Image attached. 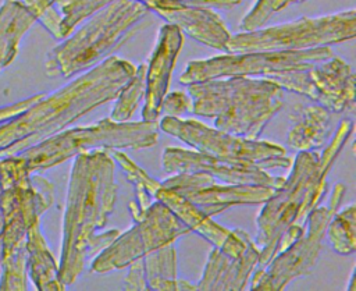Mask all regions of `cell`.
<instances>
[{"label": "cell", "mask_w": 356, "mask_h": 291, "mask_svg": "<svg viewBox=\"0 0 356 291\" xmlns=\"http://www.w3.org/2000/svg\"><path fill=\"white\" fill-rule=\"evenodd\" d=\"M114 159L106 149L75 156L68 180L63 216L58 280L67 287L76 281L88 262L110 245L120 230L104 228L117 202Z\"/></svg>", "instance_id": "obj_1"}, {"label": "cell", "mask_w": 356, "mask_h": 291, "mask_svg": "<svg viewBox=\"0 0 356 291\" xmlns=\"http://www.w3.org/2000/svg\"><path fill=\"white\" fill-rule=\"evenodd\" d=\"M353 129V120L345 118L339 123L323 152H298L284 184L263 202L264 205L256 219L257 233L254 239V244L260 248L259 269L266 267L277 253L305 233L310 212L328 189L327 175L352 136Z\"/></svg>", "instance_id": "obj_2"}, {"label": "cell", "mask_w": 356, "mask_h": 291, "mask_svg": "<svg viewBox=\"0 0 356 291\" xmlns=\"http://www.w3.org/2000/svg\"><path fill=\"white\" fill-rule=\"evenodd\" d=\"M135 70L131 61L108 56L56 92L44 93L26 110L0 124V156L17 155L114 100Z\"/></svg>", "instance_id": "obj_3"}, {"label": "cell", "mask_w": 356, "mask_h": 291, "mask_svg": "<svg viewBox=\"0 0 356 291\" xmlns=\"http://www.w3.org/2000/svg\"><path fill=\"white\" fill-rule=\"evenodd\" d=\"M50 181L28 171L19 153L0 159V212L3 256L0 290H26V233L53 205Z\"/></svg>", "instance_id": "obj_4"}, {"label": "cell", "mask_w": 356, "mask_h": 291, "mask_svg": "<svg viewBox=\"0 0 356 291\" xmlns=\"http://www.w3.org/2000/svg\"><path fill=\"white\" fill-rule=\"evenodd\" d=\"M191 111L214 120V128L257 139L284 106V89L268 78L232 75L188 85Z\"/></svg>", "instance_id": "obj_5"}, {"label": "cell", "mask_w": 356, "mask_h": 291, "mask_svg": "<svg viewBox=\"0 0 356 291\" xmlns=\"http://www.w3.org/2000/svg\"><path fill=\"white\" fill-rule=\"evenodd\" d=\"M149 10L139 0H111L47 53L44 74L70 78L86 71L124 45Z\"/></svg>", "instance_id": "obj_6"}, {"label": "cell", "mask_w": 356, "mask_h": 291, "mask_svg": "<svg viewBox=\"0 0 356 291\" xmlns=\"http://www.w3.org/2000/svg\"><path fill=\"white\" fill-rule=\"evenodd\" d=\"M159 139V123H117L107 118L53 134L19 152L31 174L49 170L79 153L96 149H146Z\"/></svg>", "instance_id": "obj_7"}, {"label": "cell", "mask_w": 356, "mask_h": 291, "mask_svg": "<svg viewBox=\"0 0 356 291\" xmlns=\"http://www.w3.org/2000/svg\"><path fill=\"white\" fill-rule=\"evenodd\" d=\"M355 35L356 11L350 8L321 17H302L268 28L242 31L231 35L227 53L303 50L350 40Z\"/></svg>", "instance_id": "obj_8"}, {"label": "cell", "mask_w": 356, "mask_h": 291, "mask_svg": "<svg viewBox=\"0 0 356 291\" xmlns=\"http://www.w3.org/2000/svg\"><path fill=\"white\" fill-rule=\"evenodd\" d=\"M159 129L191 145L195 150L220 159L253 163L264 170L289 168L292 164V159L278 143L224 132L197 120L164 116L159 123Z\"/></svg>", "instance_id": "obj_9"}, {"label": "cell", "mask_w": 356, "mask_h": 291, "mask_svg": "<svg viewBox=\"0 0 356 291\" xmlns=\"http://www.w3.org/2000/svg\"><path fill=\"white\" fill-rule=\"evenodd\" d=\"M334 56L330 46L303 50H266L225 53L203 60H192L179 75L182 85L202 82L213 78L243 75L274 78L286 71L307 67Z\"/></svg>", "instance_id": "obj_10"}, {"label": "cell", "mask_w": 356, "mask_h": 291, "mask_svg": "<svg viewBox=\"0 0 356 291\" xmlns=\"http://www.w3.org/2000/svg\"><path fill=\"white\" fill-rule=\"evenodd\" d=\"M345 194L346 187L342 182L335 184L328 205L316 206L310 212L305 233L277 253L266 267L257 269L250 276V290H284L295 278L312 273L323 248L327 226L339 209Z\"/></svg>", "instance_id": "obj_11"}, {"label": "cell", "mask_w": 356, "mask_h": 291, "mask_svg": "<svg viewBox=\"0 0 356 291\" xmlns=\"http://www.w3.org/2000/svg\"><path fill=\"white\" fill-rule=\"evenodd\" d=\"M189 233L188 226L164 203L154 200L128 231L120 233L110 245L92 259L89 270L99 274L120 270L152 251L174 244Z\"/></svg>", "instance_id": "obj_12"}, {"label": "cell", "mask_w": 356, "mask_h": 291, "mask_svg": "<svg viewBox=\"0 0 356 291\" xmlns=\"http://www.w3.org/2000/svg\"><path fill=\"white\" fill-rule=\"evenodd\" d=\"M271 81L282 89L317 102L332 113H343L355 107V72L335 54L307 67L280 74Z\"/></svg>", "instance_id": "obj_13"}, {"label": "cell", "mask_w": 356, "mask_h": 291, "mask_svg": "<svg viewBox=\"0 0 356 291\" xmlns=\"http://www.w3.org/2000/svg\"><path fill=\"white\" fill-rule=\"evenodd\" d=\"M161 184L185 196L210 217L231 206L263 203L275 191L256 184H218L206 173H177Z\"/></svg>", "instance_id": "obj_14"}, {"label": "cell", "mask_w": 356, "mask_h": 291, "mask_svg": "<svg viewBox=\"0 0 356 291\" xmlns=\"http://www.w3.org/2000/svg\"><path fill=\"white\" fill-rule=\"evenodd\" d=\"M161 166L167 174L206 173L225 184H256L280 188L285 177H277L267 170L243 162H232L182 148H165L161 155Z\"/></svg>", "instance_id": "obj_15"}, {"label": "cell", "mask_w": 356, "mask_h": 291, "mask_svg": "<svg viewBox=\"0 0 356 291\" xmlns=\"http://www.w3.org/2000/svg\"><path fill=\"white\" fill-rule=\"evenodd\" d=\"M184 45V32L172 25L165 24L160 28L157 42L146 64L145 104L142 120L157 123L161 116V103L168 92L171 75Z\"/></svg>", "instance_id": "obj_16"}, {"label": "cell", "mask_w": 356, "mask_h": 291, "mask_svg": "<svg viewBox=\"0 0 356 291\" xmlns=\"http://www.w3.org/2000/svg\"><path fill=\"white\" fill-rule=\"evenodd\" d=\"M260 248L252 241L246 251L231 255L217 246L209 253L200 280L193 284L195 290H243L259 263Z\"/></svg>", "instance_id": "obj_17"}, {"label": "cell", "mask_w": 356, "mask_h": 291, "mask_svg": "<svg viewBox=\"0 0 356 291\" xmlns=\"http://www.w3.org/2000/svg\"><path fill=\"white\" fill-rule=\"evenodd\" d=\"M149 11L156 13L168 24L178 26L192 39L216 50L227 53L231 32L224 19L213 8L185 6H153Z\"/></svg>", "instance_id": "obj_18"}, {"label": "cell", "mask_w": 356, "mask_h": 291, "mask_svg": "<svg viewBox=\"0 0 356 291\" xmlns=\"http://www.w3.org/2000/svg\"><path fill=\"white\" fill-rule=\"evenodd\" d=\"M56 0H4L0 6V72L18 54L24 35L54 4Z\"/></svg>", "instance_id": "obj_19"}, {"label": "cell", "mask_w": 356, "mask_h": 291, "mask_svg": "<svg viewBox=\"0 0 356 291\" xmlns=\"http://www.w3.org/2000/svg\"><path fill=\"white\" fill-rule=\"evenodd\" d=\"M288 117L291 128L286 142L298 152L321 148L331 136L332 111L321 104H296Z\"/></svg>", "instance_id": "obj_20"}, {"label": "cell", "mask_w": 356, "mask_h": 291, "mask_svg": "<svg viewBox=\"0 0 356 291\" xmlns=\"http://www.w3.org/2000/svg\"><path fill=\"white\" fill-rule=\"evenodd\" d=\"M153 198L154 200L164 203L185 226H188L191 233L199 234L217 248L222 246L231 234V230L213 221V219L202 212L196 205L177 191L164 187L161 182L156 188Z\"/></svg>", "instance_id": "obj_21"}, {"label": "cell", "mask_w": 356, "mask_h": 291, "mask_svg": "<svg viewBox=\"0 0 356 291\" xmlns=\"http://www.w3.org/2000/svg\"><path fill=\"white\" fill-rule=\"evenodd\" d=\"M26 272L36 290L58 291L65 287L58 280V263L56 262L43 234L40 221H35L26 233Z\"/></svg>", "instance_id": "obj_22"}, {"label": "cell", "mask_w": 356, "mask_h": 291, "mask_svg": "<svg viewBox=\"0 0 356 291\" xmlns=\"http://www.w3.org/2000/svg\"><path fill=\"white\" fill-rule=\"evenodd\" d=\"M108 155L114 159L115 163L124 171L127 180L135 187V200L129 203V213L134 221H138L145 210L154 202L153 194L156 188L160 185V181L152 178L142 167H139L135 162H132L125 153L118 149H106Z\"/></svg>", "instance_id": "obj_23"}, {"label": "cell", "mask_w": 356, "mask_h": 291, "mask_svg": "<svg viewBox=\"0 0 356 291\" xmlns=\"http://www.w3.org/2000/svg\"><path fill=\"white\" fill-rule=\"evenodd\" d=\"M174 244L161 246L143 256L146 290H181L177 276V251Z\"/></svg>", "instance_id": "obj_24"}, {"label": "cell", "mask_w": 356, "mask_h": 291, "mask_svg": "<svg viewBox=\"0 0 356 291\" xmlns=\"http://www.w3.org/2000/svg\"><path fill=\"white\" fill-rule=\"evenodd\" d=\"M355 220H356V205L352 202L345 209L337 210L330 220L325 235L331 248L341 255H349L356 251L355 239Z\"/></svg>", "instance_id": "obj_25"}, {"label": "cell", "mask_w": 356, "mask_h": 291, "mask_svg": "<svg viewBox=\"0 0 356 291\" xmlns=\"http://www.w3.org/2000/svg\"><path fill=\"white\" fill-rule=\"evenodd\" d=\"M146 63H142L136 67L134 75L129 81L122 86L118 96L114 99L115 103L111 109L110 120L117 123L128 121L134 113L136 111L139 103L145 96V85H146Z\"/></svg>", "instance_id": "obj_26"}, {"label": "cell", "mask_w": 356, "mask_h": 291, "mask_svg": "<svg viewBox=\"0 0 356 291\" xmlns=\"http://www.w3.org/2000/svg\"><path fill=\"white\" fill-rule=\"evenodd\" d=\"M111 0H56L53 7L58 14V40L65 39L82 21Z\"/></svg>", "instance_id": "obj_27"}, {"label": "cell", "mask_w": 356, "mask_h": 291, "mask_svg": "<svg viewBox=\"0 0 356 291\" xmlns=\"http://www.w3.org/2000/svg\"><path fill=\"white\" fill-rule=\"evenodd\" d=\"M306 0H256L250 7L248 14L241 19L239 28L242 31H253L261 28L267 21H270L277 13L284 8L303 3Z\"/></svg>", "instance_id": "obj_28"}, {"label": "cell", "mask_w": 356, "mask_h": 291, "mask_svg": "<svg viewBox=\"0 0 356 291\" xmlns=\"http://www.w3.org/2000/svg\"><path fill=\"white\" fill-rule=\"evenodd\" d=\"M147 7L153 6H185V7H202V8H220L229 10L242 3V0H139Z\"/></svg>", "instance_id": "obj_29"}, {"label": "cell", "mask_w": 356, "mask_h": 291, "mask_svg": "<svg viewBox=\"0 0 356 291\" xmlns=\"http://www.w3.org/2000/svg\"><path fill=\"white\" fill-rule=\"evenodd\" d=\"M191 109L192 100L189 95L181 91H174L170 93L167 92L161 103V114L170 117H181L185 113L191 111Z\"/></svg>", "instance_id": "obj_30"}, {"label": "cell", "mask_w": 356, "mask_h": 291, "mask_svg": "<svg viewBox=\"0 0 356 291\" xmlns=\"http://www.w3.org/2000/svg\"><path fill=\"white\" fill-rule=\"evenodd\" d=\"M129 266V272L124 281L125 290H146V277H145V265L143 258L134 260Z\"/></svg>", "instance_id": "obj_31"}, {"label": "cell", "mask_w": 356, "mask_h": 291, "mask_svg": "<svg viewBox=\"0 0 356 291\" xmlns=\"http://www.w3.org/2000/svg\"><path fill=\"white\" fill-rule=\"evenodd\" d=\"M44 93H36L33 96H29L26 99H22L17 103H13V104H8V106H3L0 107V124L1 123H6L8 121L10 118L15 117L17 114L22 113L24 110H26L31 104H33L36 100H39Z\"/></svg>", "instance_id": "obj_32"}, {"label": "cell", "mask_w": 356, "mask_h": 291, "mask_svg": "<svg viewBox=\"0 0 356 291\" xmlns=\"http://www.w3.org/2000/svg\"><path fill=\"white\" fill-rule=\"evenodd\" d=\"M1 228H3V221H1V212H0V266H1V256H3V241H1Z\"/></svg>", "instance_id": "obj_33"}, {"label": "cell", "mask_w": 356, "mask_h": 291, "mask_svg": "<svg viewBox=\"0 0 356 291\" xmlns=\"http://www.w3.org/2000/svg\"><path fill=\"white\" fill-rule=\"evenodd\" d=\"M355 288V270L352 272V276H350V283H349V285H348V290L349 291H352Z\"/></svg>", "instance_id": "obj_34"}]
</instances>
